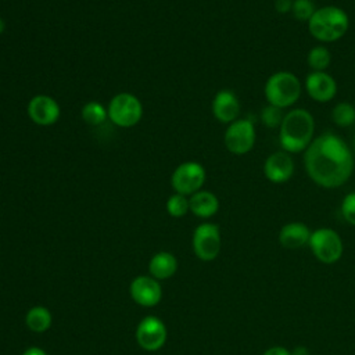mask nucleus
I'll use <instances>...</instances> for the list:
<instances>
[{
  "mask_svg": "<svg viewBox=\"0 0 355 355\" xmlns=\"http://www.w3.org/2000/svg\"><path fill=\"white\" fill-rule=\"evenodd\" d=\"M354 155L336 133H323L304 151V166L313 183L324 189L343 186L352 175Z\"/></svg>",
  "mask_w": 355,
  "mask_h": 355,
  "instance_id": "obj_1",
  "label": "nucleus"
},
{
  "mask_svg": "<svg viewBox=\"0 0 355 355\" xmlns=\"http://www.w3.org/2000/svg\"><path fill=\"white\" fill-rule=\"evenodd\" d=\"M315 133V121L309 111L293 108L284 114L279 126V143L282 150L295 154L302 153L312 143Z\"/></svg>",
  "mask_w": 355,
  "mask_h": 355,
  "instance_id": "obj_2",
  "label": "nucleus"
},
{
  "mask_svg": "<svg viewBox=\"0 0 355 355\" xmlns=\"http://www.w3.org/2000/svg\"><path fill=\"white\" fill-rule=\"evenodd\" d=\"M349 28L347 12L337 6H323L316 8L308 21L309 33L322 43H331L341 39Z\"/></svg>",
  "mask_w": 355,
  "mask_h": 355,
  "instance_id": "obj_3",
  "label": "nucleus"
},
{
  "mask_svg": "<svg viewBox=\"0 0 355 355\" xmlns=\"http://www.w3.org/2000/svg\"><path fill=\"white\" fill-rule=\"evenodd\" d=\"M301 89V82L295 73L290 71H279L268 78L263 93L268 104L284 110L298 101Z\"/></svg>",
  "mask_w": 355,
  "mask_h": 355,
  "instance_id": "obj_4",
  "label": "nucleus"
},
{
  "mask_svg": "<svg viewBox=\"0 0 355 355\" xmlns=\"http://www.w3.org/2000/svg\"><path fill=\"white\" fill-rule=\"evenodd\" d=\"M308 245L318 261L323 263L337 262L344 251L340 234L330 227H319L311 233Z\"/></svg>",
  "mask_w": 355,
  "mask_h": 355,
  "instance_id": "obj_5",
  "label": "nucleus"
},
{
  "mask_svg": "<svg viewBox=\"0 0 355 355\" xmlns=\"http://www.w3.org/2000/svg\"><path fill=\"white\" fill-rule=\"evenodd\" d=\"M108 118L121 128L135 126L143 115L140 100L130 93H119L114 96L108 104Z\"/></svg>",
  "mask_w": 355,
  "mask_h": 355,
  "instance_id": "obj_6",
  "label": "nucleus"
},
{
  "mask_svg": "<svg viewBox=\"0 0 355 355\" xmlns=\"http://www.w3.org/2000/svg\"><path fill=\"white\" fill-rule=\"evenodd\" d=\"M193 251L196 257L201 261H214L222 247V239H220V232L219 227L215 223H201L196 227L193 232Z\"/></svg>",
  "mask_w": 355,
  "mask_h": 355,
  "instance_id": "obj_7",
  "label": "nucleus"
},
{
  "mask_svg": "<svg viewBox=\"0 0 355 355\" xmlns=\"http://www.w3.org/2000/svg\"><path fill=\"white\" fill-rule=\"evenodd\" d=\"M255 144V128L250 118L236 119L229 123L225 132V146L236 155H244L252 150Z\"/></svg>",
  "mask_w": 355,
  "mask_h": 355,
  "instance_id": "obj_8",
  "label": "nucleus"
},
{
  "mask_svg": "<svg viewBox=\"0 0 355 355\" xmlns=\"http://www.w3.org/2000/svg\"><path fill=\"white\" fill-rule=\"evenodd\" d=\"M205 182V169L196 161H187L180 164L171 178V184L176 193L183 196H191L202 187Z\"/></svg>",
  "mask_w": 355,
  "mask_h": 355,
  "instance_id": "obj_9",
  "label": "nucleus"
},
{
  "mask_svg": "<svg viewBox=\"0 0 355 355\" xmlns=\"http://www.w3.org/2000/svg\"><path fill=\"white\" fill-rule=\"evenodd\" d=\"M166 337L168 331L165 323L154 315L144 316L136 326V343L146 351H158L164 347Z\"/></svg>",
  "mask_w": 355,
  "mask_h": 355,
  "instance_id": "obj_10",
  "label": "nucleus"
},
{
  "mask_svg": "<svg viewBox=\"0 0 355 355\" xmlns=\"http://www.w3.org/2000/svg\"><path fill=\"white\" fill-rule=\"evenodd\" d=\"M129 293L132 300L146 308L155 306L162 298V288L159 280L153 276H137L130 282Z\"/></svg>",
  "mask_w": 355,
  "mask_h": 355,
  "instance_id": "obj_11",
  "label": "nucleus"
},
{
  "mask_svg": "<svg viewBox=\"0 0 355 355\" xmlns=\"http://www.w3.org/2000/svg\"><path fill=\"white\" fill-rule=\"evenodd\" d=\"M305 90L312 100L318 103H327L336 96L337 83L327 72L312 71L305 78Z\"/></svg>",
  "mask_w": 355,
  "mask_h": 355,
  "instance_id": "obj_12",
  "label": "nucleus"
},
{
  "mask_svg": "<svg viewBox=\"0 0 355 355\" xmlns=\"http://www.w3.org/2000/svg\"><path fill=\"white\" fill-rule=\"evenodd\" d=\"M294 173V161L291 154L280 150L272 153L263 162V175L272 183H284Z\"/></svg>",
  "mask_w": 355,
  "mask_h": 355,
  "instance_id": "obj_13",
  "label": "nucleus"
},
{
  "mask_svg": "<svg viewBox=\"0 0 355 355\" xmlns=\"http://www.w3.org/2000/svg\"><path fill=\"white\" fill-rule=\"evenodd\" d=\"M60 105L54 98L46 94H37L31 98L28 104L29 118L42 126L53 125L60 118Z\"/></svg>",
  "mask_w": 355,
  "mask_h": 355,
  "instance_id": "obj_14",
  "label": "nucleus"
},
{
  "mask_svg": "<svg viewBox=\"0 0 355 355\" xmlns=\"http://www.w3.org/2000/svg\"><path fill=\"white\" fill-rule=\"evenodd\" d=\"M212 114L222 123L234 122L240 114V103L237 96L227 89L219 90L212 100Z\"/></svg>",
  "mask_w": 355,
  "mask_h": 355,
  "instance_id": "obj_15",
  "label": "nucleus"
},
{
  "mask_svg": "<svg viewBox=\"0 0 355 355\" xmlns=\"http://www.w3.org/2000/svg\"><path fill=\"white\" fill-rule=\"evenodd\" d=\"M309 227L302 222L286 223L279 232V241L287 250H297L309 243L311 239Z\"/></svg>",
  "mask_w": 355,
  "mask_h": 355,
  "instance_id": "obj_16",
  "label": "nucleus"
},
{
  "mask_svg": "<svg viewBox=\"0 0 355 355\" xmlns=\"http://www.w3.org/2000/svg\"><path fill=\"white\" fill-rule=\"evenodd\" d=\"M189 207L196 216L207 219L214 216L218 212L219 200L214 193L208 190H200L190 196Z\"/></svg>",
  "mask_w": 355,
  "mask_h": 355,
  "instance_id": "obj_17",
  "label": "nucleus"
},
{
  "mask_svg": "<svg viewBox=\"0 0 355 355\" xmlns=\"http://www.w3.org/2000/svg\"><path fill=\"white\" fill-rule=\"evenodd\" d=\"M178 259L172 252L159 251L154 254L148 262V272L157 280H166L175 275Z\"/></svg>",
  "mask_w": 355,
  "mask_h": 355,
  "instance_id": "obj_18",
  "label": "nucleus"
},
{
  "mask_svg": "<svg viewBox=\"0 0 355 355\" xmlns=\"http://www.w3.org/2000/svg\"><path fill=\"white\" fill-rule=\"evenodd\" d=\"M53 323L51 312L43 305H35L25 315V324L33 333H44Z\"/></svg>",
  "mask_w": 355,
  "mask_h": 355,
  "instance_id": "obj_19",
  "label": "nucleus"
},
{
  "mask_svg": "<svg viewBox=\"0 0 355 355\" xmlns=\"http://www.w3.org/2000/svg\"><path fill=\"white\" fill-rule=\"evenodd\" d=\"M306 62L312 71H326L331 62V54L324 46H315L306 55Z\"/></svg>",
  "mask_w": 355,
  "mask_h": 355,
  "instance_id": "obj_20",
  "label": "nucleus"
},
{
  "mask_svg": "<svg viewBox=\"0 0 355 355\" xmlns=\"http://www.w3.org/2000/svg\"><path fill=\"white\" fill-rule=\"evenodd\" d=\"M331 119L337 126H341V128L351 126L355 122V107L348 101L336 104L331 111Z\"/></svg>",
  "mask_w": 355,
  "mask_h": 355,
  "instance_id": "obj_21",
  "label": "nucleus"
},
{
  "mask_svg": "<svg viewBox=\"0 0 355 355\" xmlns=\"http://www.w3.org/2000/svg\"><path fill=\"white\" fill-rule=\"evenodd\" d=\"M107 116H108L107 110L98 101H89L82 108V118L89 125H94V126L100 125V123H103L105 121Z\"/></svg>",
  "mask_w": 355,
  "mask_h": 355,
  "instance_id": "obj_22",
  "label": "nucleus"
},
{
  "mask_svg": "<svg viewBox=\"0 0 355 355\" xmlns=\"http://www.w3.org/2000/svg\"><path fill=\"white\" fill-rule=\"evenodd\" d=\"M190 211L189 198L183 194H172L166 201V212L173 218H182Z\"/></svg>",
  "mask_w": 355,
  "mask_h": 355,
  "instance_id": "obj_23",
  "label": "nucleus"
},
{
  "mask_svg": "<svg viewBox=\"0 0 355 355\" xmlns=\"http://www.w3.org/2000/svg\"><path fill=\"white\" fill-rule=\"evenodd\" d=\"M284 118V112L282 108H277L272 104H268L265 105L262 110H261V122L269 128V129H275V128H279L282 121Z\"/></svg>",
  "mask_w": 355,
  "mask_h": 355,
  "instance_id": "obj_24",
  "label": "nucleus"
},
{
  "mask_svg": "<svg viewBox=\"0 0 355 355\" xmlns=\"http://www.w3.org/2000/svg\"><path fill=\"white\" fill-rule=\"evenodd\" d=\"M316 7L312 0H293L291 14L297 21L308 22L311 17L315 14Z\"/></svg>",
  "mask_w": 355,
  "mask_h": 355,
  "instance_id": "obj_25",
  "label": "nucleus"
},
{
  "mask_svg": "<svg viewBox=\"0 0 355 355\" xmlns=\"http://www.w3.org/2000/svg\"><path fill=\"white\" fill-rule=\"evenodd\" d=\"M343 218L352 226H355V191L348 193L341 202Z\"/></svg>",
  "mask_w": 355,
  "mask_h": 355,
  "instance_id": "obj_26",
  "label": "nucleus"
},
{
  "mask_svg": "<svg viewBox=\"0 0 355 355\" xmlns=\"http://www.w3.org/2000/svg\"><path fill=\"white\" fill-rule=\"evenodd\" d=\"M293 0H275V10L280 14H286L291 11Z\"/></svg>",
  "mask_w": 355,
  "mask_h": 355,
  "instance_id": "obj_27",
  "label": "nucleus"
},
{
  "mask_svg": "<svg viewBox=\"0 0 355 355\" xmlns=\"http://www.w3.org/2000/svg\"><path fill=\"white\" fill-rule=\"evenodd\" d=\"M263 355H291V351L284 347H270L263 352Z\"/></svg>",
  "mask_w": 355,
  "mask_h": 355,
  "instance_id": "obj_28",
  "label": "nucleus"
},
{
  "mask_svg": "<svg viewBox=\"0 0 355 355\" xmlns=\"http://www.w3.org/2000/svg\"><path fill=\"white\" fill-rule=\"evenodd\" d=\"M22 355H49V354L40 347H29L22 352Z\"/></svg>",
  "mask_w": 355,
  "mask_h": 355,
  "instance_id": "obj_29",
  "label": "nucleus"
},
{
  "mask_svg": "<svg viewBox=\"0 0 355 355\" xmlns=\"http://www.w3.org/2000/svg\"><path fill=\"white\" fill-rule=\"evenodd\" d=\"M291 355H311L308 348L304 347V345H300V347H295L293 351H291Z\"/></svg>",
  "mask_w": 355,
  "mask_h": 355,
  "instance_id": "obj_30",
  "label": "nucleus"
},
{
  "mask_svg": "<svg viewBox=\"0 0 355 355\" xmlns=\"http://www.w3.org/2000/svg\"><path fill=\"white\" fill-rule=\"evenodd\" d=\"M4 28H6V24H4V21L0 18V33L4 32Z\"/></svg>",
  "mask_w": 355,
  "mask_h": 355,
  "instance_id": "obj_31",
  "label": "nucleus"
},
{
  "mask_svg": "<svg viewBox=\"0 0 355 355\" xmlns=\"http://www.w3.org/2000/svg\"><path fill=\"white\" fill-rule=\"evenodd\" d=\"M354 150H355V135H354Z\"/></svg>",
  "mask_w": 355,
  "mask_h": 355,
  "instance_id": "obj_32",
  "label": "nucleus"
}]
</instances>
